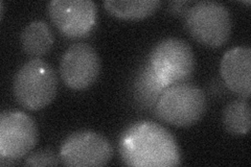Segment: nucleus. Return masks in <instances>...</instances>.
<instances>
[{
    "mask_svg": "<svg viewBox=\"0 0 251 167\" xmlns=\"http://www.w3.org/2000/svg\"><path fill=\"white\" fill-rule=\"evenodd\" d=\"M47 12L56 27L70 39L88 36L97 24L98 5L91 0H52Z\"/></svg>",
    "mask_w": 251,
    "mask_h": 167,
    "instance_id": "nucleus-8",
    "label": "nucleus"
},
{
    "mask_svg": "<svg viewBox=\"0 0 251 167\" xmlns=\"http://www.w3.org/2000/svg\"><path fill=\"white\" fill-rule=\"evenodd\" d=\"M147 63L168 88L191 78L196 68V57L186 41L171 37L161 40L154 46Z\"/></svg>",
    "mask_w": 251,
    "mask_h": 167,
    "instance_id": "nucleus-4",
    "label": "nucleus"
},
{
    "mask_svg": "<svg viewBox=\"0 0 251 167\" xmlns=\"http://www.w3.org/2000/svg\"><path fill=\"white\" fill-rule=\"evenodd\" d=\"M207 108L205 92L190 83L172 85L163 91L154 108L155 116L177 128H188L198 122Z\"/></svg>",
    "mask_w": 251,
    "mask_h": 167,
    "instance_id": "nucleus-3",
    "label": "nucleus"
},
{
    "mask_svg": "<svg viewBox=\"0 0 251 167\" xmlns=\"http://www.w3.org/2000/svg\"><path fill=\"white\" fill-rule=\"evenodd\" d=\"M61 163L60 156L51 149H40L38 152L31 153L25 158V166H58Z\"/></svg>",
    "mask_w": 251,
    "mask_h": 167,
    "instance_id": "nucleus-15",
    "label": "nucleus"
},
{
    "mask_svg": "<svg viewBox=\"0 0 251 167\" xmlns=\"http://www.w3.org/2000/svg\"><path fill=\"white\" fill-rule=\"evenodd\" d=\"M0 12H1V15H0V19H3V14H4V4L3 1H0Z\"/></svg>",
    "mask_w": 251,
    "mask_h": 167,
    "instance_id": "nucleus-16",
    "label": "nucleus"
},
{
    "mask_svg": "<svg viewBox=\"0 0 251 167\" xmlns=\"http://www.w3.org/2000/svg\"><path fill=\"white\" fill-rule=\"evenodd\" d=\"M114 155L113 146L103 135L83 130L70 134L59 150L61 163L70 167H99L107 165Z\"/></svg>",
    "mask_w": 251,
    "mask_h": 167,
    "instance_id": "nucleus-6",
    "label": "nucleus"
},
{
    "mask_svg": "<svg viewBox=\"0 0 251 167\" xmlns=\"http://www.w3.org/2000/svg\"><path fill=\"white\" fill-rule=\"evenodd\" d=\"M100 69V59L96 48L84 42L69 46L60 62L63 82L70 89L77 91L87 89L96 83Z\"/></svg>",
    "mask_w": 251,
    "mask_h": 167,
    "instance_id": "nucleus-9",
    "label": "nucleus"
},
{
    "mask_svg": "<svg viewBox=\"0 0 251 167\" xmlns=\"http://www.w3.org/2000/svg\"><path fill=\"white\" fill-rule=\"evenodd\" d=\"M222 122L226 132L234 136H245L251 125V108L244 98L231 100L225 106Z\"/></svg>",
    "mask_w": 251,
    "mask_h": 167,
    "instance_id": "nucleus-14",
    "label": "nucleus"
},
{
    "mask_svg": "<svg viewBox=\"0 0 251 167\" xmlns=\"http://www.w3.org/2000/svg\"><path fill=\"white\" fill-rule=\"evenodd\" d=\"M185 27L196 41L216 48L228 42L232 30L231 15L223 3L199 1L187 10Z\"/></svg>",
    "mask_w": 251,
    "mask_h": 167,
    "instance_id": "nucleus-5",
    "label": "nucleus"
},
{
    "mask_svg": "<svg viewBox=\"0 0 251 167\" xmlns=\"http://www.w3.org/2000/svg\"><path fill=\"white\" fill-rule=\"evenodd\" d=\"M39 140L36 121L21 111L0 114V158L18 161L35 148Z\"/></svg>",
    "mask_w": 251,
    "mask_h": 167,
    "instance_id": "nucleus-7",
    "label": "nucleus"
},
{
    "mask_svg": "<svg viewBox=\"0 0 251 167\" xmlns=\"http://www.w3.org/2000/svg\"><path fill=\"white\" fill-rule=\"evenodd\" d=\"M20 42L22 50L28 57L40 59L49 53L54 43V36L46 22L36 20L22 30Z\"/></svg>",
    "mask_w": 251,
    "mask_h": 167,
    "instance_id": "nucleus-12",
    "label": "nucleus"
},
{
    "mask_svg": "<svg viewBox=\"0 0 251 167\" xmlns=\"http://www.w3.org/2000/svg\"><path fill=\"white\" fill-rule=\"evenodd\" d=\"M123 162L132 167H174L181 164L175 137L159 123L143 120L124 131L119 142Z\"/></svg>",
    "mask_w": 251,
    "mask_h": 167,
    "instance_id": "nucleus-1",
    "label": "nucleus"
},
{
    "mask_svg": "<svg viewBox=\"0 0 251 167\" xmlns=\"http://www.w3.org/2000/svg\"><path fill=\"white\" fill-rule=\"evenodd\" d=\"M166 89L167 87L160 82L148 63L139 68L132 84L133 98L141 110L155 108Z\"/></svg>",
    "mask_w": 251,
    "mask_h": 167,
    "instance_id": "nucleus-11",
    "label": "nucleus"
},
{
    "mask_svg": "<svg viewBox=\"0 0 251 167\" xmlns=\"http://www.w3.org/2000/svg\"><path fill=\"white\" fill-rule=\"evenodd\" d=\"M225 85L232 93L244 99L251 95V48L237 46L226 51L220 64Z\"/></svg>",
    "mask_w": 251,
    "mask_h": 167,
    "instance_id": "nucleus-10",
    "label": "nucleus"
},
{
    "mask_svg": "<svg viewBox=\"0 0 251 167\" xmlns=\"http://www.w3.org/2000/svg\"><path fill=\"white\" fill-rule=\"evenodd\" d=\"M161 1L159 0H106V11L122 20H143L153 15Z\"/></svg>",
    "mask_w": 251,
    "mask_h": 167,
    "instance_id": "nucleus-13",
    "label": "nucleus"
},
{
    "mask_svg": "<svg viewBox=\"0 0 251 167\" xmlns=\"http://www.w3.org/2000/svg\"><path fill=\"white\" fill-rule=\"evenodd\" d=\"M57 91L56 71L42 59L29 60L14 76V96L22 108L29 111H39L50 105Z\"/></svg>",
    "mask_w": 251,
    "mask_h": 167,
    "instance_id": "nucleus-2",
    "label": "nucleus"
}]
</instances>
